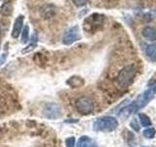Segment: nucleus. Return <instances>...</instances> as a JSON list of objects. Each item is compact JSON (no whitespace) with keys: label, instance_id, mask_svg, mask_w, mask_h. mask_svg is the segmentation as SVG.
Returning <instances> with one entry per match:
<instances>
[{"label":"nucleus","instance_id":"f257e3e1","mask_svg":"<svg viewBox=\"0 0 156 147\" xmlns=\"http://www.w3.org/2000/svg\"><path fill=\"white\" fill-rule=\"evenodd\" d=\"M136 77V69L134 66H126L119 72L117 76L115 83L121 89H126L128 88L132 82L134 81V78Z\"/></svg>","mask_w":156,"mask_h":147},{"label":"nucleus","instance_id":"f03ea898","mask_svg":"<svg viewBox=\"0 0 156 147\" xmlns=\"http://www.w3.org/2000/svg\"><path fill=\"white\" fill-rule=\"evenodd\" d=\"M93 126L97 131L111 132L118 127V121L113 117H102L96 120Z\"/></svg>","mask_w":156,"mask_h":147},{"label":"nucleus","instance_id":"7ed1b4c3","mask_svg":"<svg viewBox=\"0 0 156 147\" xmlns=\"http://www.w3.org/2000/svg\"><path fill=\"white\" fill-rule=\"evenodd\" d=\"M75 107L76 110L82 115H89L93 112L95 108L94 101H93L90 97L87 96H82L78 98L75 102Z\"/></svg>","mask_w":156,"mask_h":147},{"label":"nucleus","instance_id":"20e7f679","mask_svg":"<svg viewBox=\"0 0 156 147\" xmlns=\"http://www.w3.org/2000/svg\"><path fill=\"white\" fill-rule=\"evenodd\" d=\"M104 16L99 14H93L84 21V29L87 32H95L104 23Z\"/></svg>","mask_w":156,"mask_h":147},{"label":"nucleus","instance_id":"39448f33","mask_svg":"<svg viewBox=\"0 0 156 147\" xmlns=\"http://www.w3.org/2000/svg\"><path fill=\"white\" fill-rule=\"evenodd\" d=\"M43 115L47 119H58L62 116V108L56 103H47L43 108Z\"/></svg>","mask_w":156,"mask_h":147},{"label":"nucleus","instance_id":"423d86ee","mask_svg":"<svg viewBox=\"0 0 156 147\" xmlns=\"http://www.w3.org/2000/svg\"><path fill=\"white\" fill-rule=\"evenodd\" d=\"M81 38L80 31L78 26L71 27L66 32L65 36L62 37V43L65 45H70V44L74 43L75 41H78Z\"/></svg>","mask_w":156,"mask_h":147},{"label":"nucleus","instance_id":"0eeeda50","mask_svg":"<svg viewBox=\"0 0 156 147\" xmlns=\"http://www.w3.org/2000/svg\"><path fill=\"white\" fill-rule=\"evenodd\" d=\"M155 94H156V85L154 86H151L149 89H147L146 91H144L143 94L138 98V100L135 101L138 109L144 107L155 96Z\"/></svg>","mask_w":156,"mask_h":147},{"label":"nucleus","instance_id":"6e6552de","mask_svg":"<svg viewBox=\"0 0 156 147\" xmlns=\"http://www.w3.org/2000/svg\"><path fill=\"white\" fill-rule=\"evenodd\" d=\"M56 15V8L55 6H53L51 4H45L40 8V16L45 19H51Z\"/></svg>","mask_w":156,"mask_h":147},{"label":"nucleus","instance_id":"1a4fd4ad","mask_svg":"<svg viewBox=\"0 0 156 147\" xmlns=\"http://www.w3.org/2000/svg\"><path fill=\"white\" fill-rule=\"evenodd\" d=\"M23 16L21 15V16H19L16 21H15V24H14V27H13V31H12V36L14 38H18L20 36V34H21L22 31H23Z\"/></svg>","mask_w":156,"mask_h":147},{"label":"nucleus","instance_id":"9d476101","mask_svg":"<svg viewBox=\"0 0 156 147\" xmlns=\"http://www.w3.org/2000/svg\"><path fill=\"white\" fill-rule=\"evenodd\" d=\"M143 36L144 38L148 39V40L154 41L156 40V29L152 27H145L143 29Z\"/></svg>","mask_w":156,"mask_h":147},{"label":"nucleus","instance_id":"9b49d317","mask_svg":"<svg viewBox=\"0 0 156 147\" xmlns=\"http://www.w3.org/2000/svg\"><path fill=\"white\" fill-rule=\"evenodd\" d=\"M77 147H97V145L90 137L81 136L77 142Z\"/></svg>","mask_w":156,"mask_h":147},{"label":"nucleus","instance_id":"f8f14e48","mask_svg":"<svg viewBox=\"0 0 156 147\" xmlns=\"http://www.w3.org/2000/svg\"><path fill=\"white\" fill-rule=\"evenodd\" d=\"M66 82L71 87H80L84 85V80L80 77H71Z\"/></svg>","mask_w":156,"mask_h":147},{"label":"nucleus","instance_id":"ddd939ff","mask_svg":"<svg viewBox=\"0 0 156 147\" xmlns=\"http://www.w3.org/2000/svg\"><path fill=\"white\" fill-rule=\"evenodd\" d=\"M146 55H147L151 60L156 61V44H150L146 48Z\"/></svg>","mask_w":156,"mask_h":147},{"label":"nucleus","instance_id":"4468645a","mask_svg":"<svg viewBox=\"0 0 156 147\" xmlns=\"http://www.w3.org/2000/svg\"><path fill=\"white\" fill-rule=\"evenodd\" d=\"M139 118H140V124L143 126H151V120L149 119V117L147 115L144 114V113H140L139 114Z\"/></svg>","mask_w":156,"mask_h":147},{"label":"nucleus","instance_id":"2eb2a0df","mask_svg":"<svg viewBox=\"0 0 156 147\" xmlns=\"http://www.w3.org/2000/svg\"><path fill=\"white\" fill-rule=\"evenodd\" d=\"M13 12V8H12V5L10 3H6L2 7V10H1V13L5 16H10V15L12 14Z\"/></svg>","mask_w":156,"mask_h":147},{"label":"nucleus","instance_id":"dca6fc26","mask_svg":"<svg viewBox=\"0 0 156 147\" xmlns=\"http://www.w3.org/2000/svg\"><path fill=\"white\" fill-rule=\"evenodd\" d=\"M155 134H156V130L153 127H148V129L144 130V135L146 138H153L155 136Z\"/></svg>","mask_w":156,"mask_h":147},{"label":"nucleus","instance_id":"f3484780","mask_svg":"<svg viewBox=\"0 0 156 147\" xmlns=\"http://www.w3.org/2000/svg\"><path fill=\"white\" fill-rule=\"evenodd\" d=\"M28 34H29V28L27 26L23 28L22 31V42L27 43L28 41Z\"/></svg>","mask_w":156,"mask_h":147},{"label":"nucleus","instance_id":"a211bd4d","mask_svg":"<svg viewBox=\"0 0 156 147\" xmlns=\"http://www.w3.org/2000/svg\"><path fill=\"white\" fill-rule=\"evenodd\" d=\"M36 45H37V39L36 40H33L29 45L27 47V48H24L23 50V53H27V52H30L31 50H33L34 48L36 47Z\"/></svg>","mask_w":156,"mask_h":147},{"label":"nucleus","instance_id":"6ab92c4d","mask_svg":"<svg viewBox=\"0 0 156 147\" xmlns=\"http://www.w3.org/2000/svg\"><path fill=\"white\" fill-rule=\"evenodd\" d=\"M66 147H75V137H68L66 139Z\"/></svg>","mask_w":156,"mask_h":147},{"label":"nucleus","instance_id":"aec40b11","mask_svg":"<svg viewBox=\"0 0 156 147\" xmlns=\"http://www.w3.org/2000/svg\"><path fill=\"white\" fill-rule=\"evenodd\" d=\"M88 1H89V0H72V2L74 3V5L77 7L84 6V5H86L88 3Z\"/></svg>","mask_w":156,"mask_h":147},{"label":"nucleus","instance_id":"412c9836","mask_svg":"<svg viewBox=\"0 0 156 147\" xmlns=\"http://www.w3.org/2000/svg\"><path fill=\"white\" fill-rule=\"evenodd\" d=\"M131 126L133 127V129H134L136 131H138V130H140V126H138V124H136V122L135 119H134L133 121H132V123H131Z\"/></svg>","mask_w":156,"mask_h":147},{"label":"nucleus","instance_id":"4be33fe9","mask_svg":"<svg viewBox=\"0 0 156 147\" xmlns=\"http://www.w3.org/2000/svg\"><path fill=\"white\" fill-rule=\"evenodd\" d=\"M7 59V53H4L1 55V57H0V67H1L3 64L5 63V61H6Z\"/></svg>","mask_w":156,"mask_h":147}]
</instances>
